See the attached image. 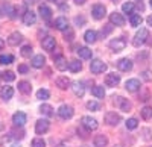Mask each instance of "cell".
Segmentation results:
<instances>
[{"instance_id":"37","label":"cell","mask_w":152,"mask_h":147,"mask_svg":"<svg viewBox=\"0 0 152 147\" xmlns=\"http://www.w3.org/2000/svg\"><path fill=\"white\" fill-rule=\"evenodd\" d=\"M2 79L6 80V82H12L15 79V75L12 71H5V73H2Z\"/></svg>"},{"instance_id":"52","label":"cell","mask_w":152,"mask_h":147,"mask_svg":"<svg viewBox=\"0 0 152 147\" xmlns=\"http://www.w3.org/2000/svg\"><path fill=\"white\" fill-rule=\"evenodd\" d=\"M149 3H151V6H152V0H151V2H149Z\"/></svg>"},{"instance_id":"46","label":"cell","mask_w":152,"mask_h":147,"mask_svg":"<svg viewBox=\"0 0 152 147\" xmlns=\"http://www.w3.org/2000/svg\"><path fill=\"white\" fill-rule=\"evenodd\" d=\"M111 30H113V26H111V24H108V26H107V29H105V30H102V35L105 36V35H107V33H110Z\"/></svg>"},{"instance_id":"8","label":"cell","mask_w":152,"mask_h":147,"mask_svg":"<svg viewBox=\"0 0 152 147\" xmlns=\"http://www.w3.org/2000/svg\"><path fill=\"white\" fill-rule=\"evenodd\" d=\"M105 123L110 125V126H117L120 123V115L116 114V112H107L105 114Z\"/></svg>"},{"instance_id":"55","label":"cell","mask_w":152,"mask_h":147,"mask_svg":"<svg viewBox=\"0 0 152 147\" xmlns=\"http://www.w3.org/2000/svg\"><path fill=\"white\" fill-rule=\"evenodd\" d=\"M0 15H2V14H0Z\"/></svg>"},{"instance_id":"19","label":"cell","mask_w":152,"mask_h":147,"mask_svg":"<svg viewBox=\"0 0 152 147\" xmlns=\"http://www.w3.org/2000/svg\"><path fill=\"white\" fill-rule=\"evenodd\" d=\"M38 11H40V15L43 17V20L50 21V18H52V9H50L49 6H46V5H40Z\"/></svg>"},{"instance_id":"18","label":"cell","mask_w":152,"mask_h":147,"mask_svg":"<svg viewBox=\"0 0 152 147\" xmlns=\"http://www.w3.org/2000/svg\"><path fill=\"white\" fill-rule=\"evenodd\" d=\"M53 26L58 29V30H67L69 29V21L66 17H58L53 23Z\"/></svg>"},{"instance_id":"51","label":"cell","mask_w":152,"mask_h":147,"mask_svg":"<svg viewBox=\"0 0 152 147\" xmlns=\"http://www.w3.org/2000/svg\"><path fill=\"white\" fill-rule=\"evenodd\" d=\"M113 2H114V3H117V2H120V0H113Z\"/></svg>"},{"instance_id":"22","label":"cell","mask_w":152,"mask_h":147,"mask_svg":"<svg viewBox=\"0 0 152 147\" xmlns=\"http://www.w3.org/2000/svg\"><path fill=\"white\" fill-rule=\"evenodd\" d=\"M12 96H14V90H12V87H3L2 90H0V97H2L3 100H9L12 99Z\"/></svg>"},{"instance_id":"17","label":"cell","mask_w":152,"mask_h":147,"mask_svg":"<svg viewBox=\"0 0 152 147\" xmlns=\"http://www.w3.org/2000/svg\"><path fill=\"white\" fill-rule=\"evenodd\" d=\"M110 21H111V24H116V26H123L125 17L122 14H119V12H113V14L110 15Z\"/></svg>"},{"instance_id":"50","label":"cell","mask_w":152,"mask_h":147,"mask_svg":"<svg viewBox=\"0 0 152 147\" xmlns=\"http://www.w3.org/2000/svg\"><path fill=\"white\" fill-rule=\"evenodd\" d=\"M148 24H149V26H152V15L148 17Z\"/></svg>"},{"instance_id":"13","label":"cell","mask_w":152,"mask_h":147,"mask_svg":"<svg viewBox=\"0 0 152 147\" xmlns=\"http://www.w3.org/2000/svg\"><path fill=\"white\" fill-rule=\"evenodd\" d=\"M41 46H43V49L44 50H53L55 49V46H56V41H55V38L53 36H46V38H43V41H41Z\"/></svg>"},{"instance_id":"44","label":"cell","mask_w":152,"mask_h":147,"mask_svg":"<svg viewBox=\"0 0 152 147\" xmlns=\"http://www.w3.org/2000/svg\"><path fill=\"white\" fill-rule=\"evenodd\" d=\"M142 77L149 82V80H152V73H151V71H143V73H142Z\"/></svg>"},{"instance_id":"14","label":"cell","mask_w":152,"mask_h":147,"mask_svg":"<svg viewBox=\"0 0 152 147\" xmlns=\"http://www.w3.org/2000/svg\"><path fill=\"white\" fill-rule=\"evenodd\" d=\"M117 68L120 71H129V70H132V61L128 59V58L120 59L119 62H117Z\"/></svg>"},{"instance_id":"27","label":"cell","mask_w":152,"mask_h":147,"mask_svg":"<svg viewBox=\"0 0 152 147\" xmlns=\"http://www.w3.org/2000/svg\"><path fill=\"white\" fill-rule=\"evenodd\" d=\"M84 38H85V41L87 43H96V40H97V33H96V30H87L85 32V35H84Z\"/></svg>"},{"instance_id":"25","label":"cell","mask_w":152,"mask_h":147,"mask_svg":"<svg viewBox=\"0 0 152 147\" xmlns=\"http://www.w3.org/2000/svg\"><path fill=\"white\" fill-rule=\"evenodd\" d=\"M18 91L23 93V94H31V91H32L31 83H29L28 80H21V82H18Z\"/></svg>"},{"instance_id":"6","label":"cell","mask_w":152,"mask_h":147,"mask_svg":"<svg viewBox=\"0 0 152 147\" xmlns=\"http://www.w3.org/2000/svg\"><path fill=\"white\" fill-rule=\"evenodd\" d=\"M90 70L94 75H99V73H104L107 70V64H104L100 59H93L91 64H90Z\"/></svg>"},{"instance_id":"45","label":"cell","mask_w":152,"mask_h":147,"mask_svg":"<svg viewBox=\"0 0 152 147\" xmlns=\"http://www.w3.org/2000/svg\"><path fill=\"white\" fill-rule=\"evenodd\" d=\"M28 65H24V64H21V65H18V73H28Z\"/></svg>"},{"instance_id":"9","label":"cell","mask_w":152,"mask_h":147,"mask_svg":"<svg viewBox=\"0 0 152 147\" xmlns=\"http://www.w3.org/2000/svg\"><path fill=\"white\" fill-rule=\"evenodd\" d=\"M26 120H28V117H26L24 112H15L14 115H12V123H14V126H18V127L24 126Z\"/></svg>"},{"instance_id":"5","label":"cell","mask_w":152,"mask_h":147,"mask_svg":"<svg viewBox=\"0 0 152 147\" xmlns=\"http://www.w3.org/2000/svg\"><path fill=\"white\" fill-rule=\"evenodd\" d=\"M110 47L113 49L114 52H122L123 49L126 47V40L123 38V36H120V38H114L110 41Z\"/></svg>"},{"instance_id":"31","label":"cell","mask_w":152,"mask_h":147,"mask_svg":"<svg viewBox=\"0 0 152 147\" xmlns=\"http://www.w3.org/2000/svg\"><path fill=\"white\" fill-rule=\"evenodd\" d=\"M40 112L44 114V115H47V117H52L53 115V108L50 106V105H47V103H44V105L40 106Z\"/></svg>"},{"instance_id":"4","label":"cell","mask_w":152,"mask_h":147,"mask_svg":"<svg viewBox=\"0 0 152 147\" xmlns=\"http://www.w3.org/2000/svg\"><path fill=\"white\" fill-rule=\"evenodd\" d=\"M73 114H75V111H73V108H72L70 105H61L59 109H58V115H59L61 118H64V120L72 118Z\"/></svg>"},{"instance_id":"38","label":"cell","mask_w":152,"mask_h":147,"mask_svg":"<svg viewBox=\"0 0 152 147\" xmlns=\"http://www.w3.org/2000/svg\"><path fill=\"white\" fill-rule=\"evenodd\" d=\"M142 117H143L145 120H149V118L152 117V108H149V106H145V108L142 109Z\"/></svg>"},{"instance_id":"12","label":"cell","mask_w":152,"mask_h":147,"mask_svg":"<svg viewBox=\"0 0 152 147\" xmlns=\"http://www.w3.org/2000/svg\"><path fill=\"white\" fill-rule=\"evenodd\" d=\"M105 12H107V9H105L104 5H94L93 9H91V14H93V17H94L96 20L104 18V17H105Z\"/></svg>"},{"instance_id":"53","label":"cell","mask_w":152,"mask_h":147,"mask_svg":"<svg viewBox=\"0 0 152 147\" xmlns=\"http://www.w3.org/2000/svg\"><path fill=\"white\" fill-rule=\"evenodd\" d=\"M50 2H55V0H50Z\"/></svg>"},{"instance_id":"42","label":"cell","mask_w":152,"mask_h":147,"mask_svg":"<svg viewBox=\"0 0 152 147\" xmlns=\"http://www.w3.org/2000/svg\"><path fill=\"white\" fill-rule=\"evenodd\" d=\"M32 147H46V141L43 138H35L32 141Z\"/></svg>"},{"instance_id":"32","label":"cell","mask_w":152,"mask_h":147,"mask_svg":"<svg viewBox=\"0 0 152 147\" xmlns=\"http://www.w3.org/2000/svg\"><path fill=\"white\" fill-rule=\"evenodd\" d=\"M91 94L96 96L97 99H104L105 90H104V87H93V88H91Z\"/></svg>"},{"instance_id":"49","label":"cell","mask_w":152,"mask_h":147,"mask_svg":"<svg viewBox=\"0 0 152 147\" xmlns=\"http://www.w3.org/2000/svg\"><path fill=\"white\" fill-rule=\"evenodd\" d=\"M5 47V41L2 40V38H0V50H2V49Z\"/></svg>"},{"instance_id":"39","label":"cell","mask_w":152,"mask_h":147,"mask_svg":"<svg viewBox=\"0 0 152 147\" xmlns=\"http://www.w3.org/2000/svg\"><path fill=\"white\" fill-rule=\"evenodd\" d=\"M87 108L90 109V111H99V109H100V103L91 100V102H88V103H87Z\"/></svg>"},{"instance_id":"43","label":"cell","mask_w":152,"mask_h":147,"mask_svg":"<svg viewBox=\"0 0 152 147\" xmlns=\"http://www.w3.org/2000/svg\"><path fill=\"white\" fill-rule=\"evenodd\" d=\"M64 40L66 41H72L73 40V30L72 29H67V32L64 33Z\"/></svg>"},{"instance_id":"48","label":"cell","mask_w":152,"mask_h":147,"mask_svg":"<svg viewBox=\"0 0 152 147\" xmlns=\"http://www.w3.org/2000/svg\"><path fill=\"white\" fill-rule=\"evenodd\" d=\"M85 2H87V0H75V3H76V5H84Z\"/></svg>"},{"instance_id":"7","label":"cell","mask_w":152,"mask_h":147,"mask_svg":"<svg viewBox=\"0 0 152 147\" xmlns=\"http://www.w3.org/2000/svg\"><path fill=\"white\" fill-rule=\"evenodd\" d=\"M49 126H50V123H49V120H38L37 123H35V132H37V135H43V133H46L47 130H49Z\"/></svg>"},{"instance_id":"15","label":"cell","mask_w":152,"mask_h":147,"mask_svg":"<svg viewBox=\"0 0 152 147\" xmlns=\"http://www.w3.org/2000/svg\"><path fill=\"white\" fill-rule=\"evenodd\" d=\"M37 21V15L34 11H26L23 14V23L26 24V26H31V24H34Z\"/></svg>"},{"instance_id":"3","label":"cell","mask_w":152,"mask_h":147,"mask_svg":"<svg viewBox=\"0 0 152 147\" xmlns=\"http://www.w3.org/2000/svg\"><path fill=\"white\" fill-rule=\"evenodd\" d=\"M81 125L87 129V130H94V129H97V120L96 118H93V117H88V115H85V117H82L81 118Z\"/></svg>"},{"instance_id":"30","label":"cell","mask_w":152,"mask_h":147,"mask_svg":"<svg viewBox=\"0 0 152 147\" xmlns=\"http://www.w3.org/2000/svg\"><path fill=\"white\" fill-rule=\"evenodd\" d=\"M142 21H143V18H142V15H138V14H131L129 15V23H131V26H140L142 24Z\"/></svg>"},{"instance_id":"36","label":"cell","mask_w":152,"mask_h":147,"mask_svg":"<svg viewBox=\"0 0 152 147\" xmlns=\"http://www.w3.org/2000/svg\"><path fill=\"white\" fill-rule=\"evenodd\" d=\"M31 55H32V46H31V44L23 46V47H21V56H24V58H29Z\"/></svg>"},{"instance_id":"40","label":"cell","mask_w":152,"mask_h":147,"mask_svg":"<svg viewBox=\"0 0 152 147\" xmlns=\"http://www.w3.org/2000/svg\"><path fill=\"white\" fill-rule=\"evenodd\" d=\"M122 9H123V12H125V14H132V9H134V3H131V2H128V3H123Z\"/></svg>"},{"instance_id":"23","label":"cell","mask_w":152,"mask_h":147,"mask_svg":"<svg viewBox=\"0 0 152 147\" xmlns=\"http://www.w3.org/2000/svg\"><path fill=\"white\" fill-rule=\"evenodd\" d=\"M44 62H46V58L43 55H35L34 59H32V67L35 68H43L44 67Z\"/></svg>"},{"instance_id":"10","label":"cell","mask_w":152,"mask_h":147,"mask_svg":"<svg viewBox=\"0 0 152 147\" xmlns=\"http://www.w3.org/2000/svg\"><path fill=\"white\" fill-rule=\"evenodd\" d=\"M119 82H120V76L116 75V73H108L107 77H105L107 87H116V85H119Z\"/></svg>"},{"instance_id":"33","label":"cell","mask_w":152,"mask_h":147,"mask_svg":"<svg viewBox=\"0 0 152 147\" xmlns=\"http://www.w3.org/2000/svg\"><path fill=\"white\" fill-rule=\"evenodd\" d=\"M3 8H5V12H6V14H8L11 18H15V17H17V9H15L14 6H11L9 3H8V5L5 3Z\"/></svg>"},{"instance_id":"29","label":"cell","mask_w":152,"mask_h":147,"mask_svg":"<svg viewBox=\"0 0 152 147\" xmlns=\"http://www.w3.org/2000/svg\"><path fill=\"white\" fill-rule=\"evenodd\" d=\"M81 68H82V64L79 62V61H70L69 62V70L72 71V73H78V71H81Z\"/></svg>"},{"instance_id":"2","label":"cell","mask_w":152,"mask_h":147,"mask_svg":"<svg viewBox=\"0 0 152 147\" xmlns=\"http://www.w3.org/2000/svg\"><path fill=\"white\" fill-rule=\"evenodd\" d=\"M114 103H116V106L120 109V111H125V112H128V111H131V109H132L131 102L128 99H125V97H120V96L114 97Z\"/></svg>"},{"instance_id":"28","label":"cell","mask_w":152,"mask_h":147,"mask_svg":"<svg viewBox=\"0 0 152 147\" xmlns=\"http://www.w3.org/2000/svg\"><path fill=\"white\" fill-rule=\"evenodd\" d=\"M78 55L82 58V59H90L91 58V50L88 47H79L78 49Z\"/></svg>"},{"instance_id":"41","label":"cell","mask_w":152,"mask_h":147,"mask_svg":"<svg viewBox=\"0 0 152 147\" xmlns=\"http://www.w3.org/2000/svg\"><path fill=\"white\" fill-rule=\"evenodd\" d=\"M138 126V121H137V118H129L128 121H126V127H128V129H135Z\"/></svg>"},{"instance_id":"16","label":"cell","mask_w":152,"mask_h":147,"mask_svg":"<svg viewBox=\"0 0 152 147\" xmlns=\"http://www.w3.org/2000/svg\"><path fill=\"white\" fill-rule=\"evenodd\" d=\"M55 83H56V87L59 88V90H67V88H70V79L69 77H66V76H59V77H56V80H55Z\"/></svg>"},{"instance_id":"34","label":"cell","mask_w":152,"mask_h":147,"mask_svg":"<svg viewBox=\"0 0 152 147\" xmlns=\"http://www.w3.org/2000/svg\"><path fill=\"white\" fill-rule=\"evenodd\" d=\"M12 62H14V56H12V55H2V56H0V64L9 65Z\"/></svg>"},{"instance_id":"20","label":"cell","mask_w":152,"mask_h":147,"mask_svg":"<svg viewBox=\"0 0 152 147\" xmlns=\"http://www.w3.org/2000/svg\"><path fill=\"white\" fill-rule=\"evenodd\" d=\"M55 67L59 70V71H64V70H67V67H69V64H67V59L64 58V56H56L55 58Z\"/></svg>"},{"instance_id":"54","label":"cell","mask_w":152,"mask_h":147,"mask_svg":"<svg viewBox=\"0 0 152 147\" xmlns=\"http://www.w3.org/2000/svg\"><path fill=\"white\" fill-rule=\"evenodd\" d=\"M0 75H2V73H0ZM0 77H2V76H0Z\"/></svg>"},{"instance_id":"26","label":"cell","mask_w":152,"mask_h":147,"mask_svg":"<svg viewBox=\"0 0 152 147\" xmlns=\"http://www.w3.org/2000/svg\"><path fill=\"white\" fill-rule=\"evenodd\" d=\"M73 91L78 97H82L84 93H85V88H84V83L82 82H75L73 83Z\"/></svg>"},{"instance_id":"35","label":"cell","mask_w":152,"mask_h":147,"mask_svg":"<svg viewBox=\"0 0 152 147\" xmlns=\"http://www.w3.org/2000/svg\"><path fill=\"white\" fill-rule=\"evenodd\" d=\"M50 97V93L47 91V90H38V93H37V99H40V100H47Z\"/></svg>"},{"instance_id":"47","label":"cell","mask_w":152,"mask_h":147,"mask_svg":"<svg viewBox=\"0 0 152 147\" xmlns=\"http://www.w3.org/2000/svg\"><path fill=\"white\" fill-rule=\"evenodd\" d=\"M75 21H76V24H79V26H81V24H84V18H82V17H81V18H79V17H76Z\"/></svg>"},{"instance_id":"24","label":"cell","mask_w":152,"mask_h":147,"mask_svg":"<svg viewBox=\"0 0 152 147\" xmlns=\"http://www.w3.org/2000/svg\"><path fill=\"white\" fill-rule=\"evenodd\" d=\"M93 143H94V147H107L108 146V138L105 135H96Z\"/></svg>"},{"instance_id":"1","label":"cell","mask_w":152,"mask_h":147,"mask_svg":"<svg viewBox=\"0 0 152 147\" xmlns=\"http://www.w3.org/2000/svg\"><path fill=\"white\" fill-rule=\"evenodd\" d=\"M148 38H149V32H148V29L142 28L140 30L135 33L134 40H132V44H134L135 47H140L142 44H145V43L148 41Z\"/></svg>"},{"instance_id":"21","label":"cell","mask_w":152,"mask_h":147,"mask_svg":"<svg viewBox=\"0 0 152 147\" xmlns=\"http://www.w3.org/2000/svg\"><path fill=\"white\" fill-rule=\"evenodd\" d=\"M21 41H23V36H21V33H18V32L11 33L9 38H8V44H9V46H18Z\"/></svg>"},{"instance_id":"11","label":"cell","mask_w":152,"mask_h":147,"mask_svg":"<svg viewBox=\"0 0 152 147\" xmlns=\"http://www.w3.org/2000/svg\"><path fill=\"white\" fill-rule=\"evenodd\" d=\"M140 80L138 79H129V80H126V83H125V88L128 90L129 93H135V91H138L140 90Z\"/></svg>"}]
</instances>
